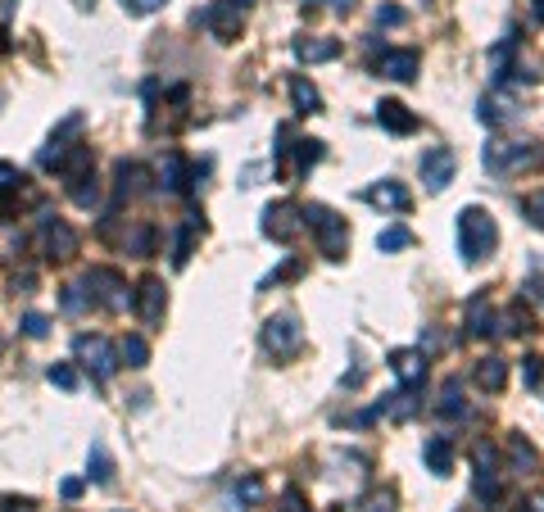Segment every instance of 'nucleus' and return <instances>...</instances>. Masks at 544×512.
<instances>
[{"label":"nucleus","mask_w":544,"mask_h":512,"mask_svg":"<svg viewBox=\"0 0 544 512\" xmlns=\"http://www.w3.org/2000/svg\"><path fill=\"white\" fill-rule=\"evenodd\" d=\"M454 236H458L463 263H486V258L495 255V246H499V227H495V218H490L481 204H467V209L458 214Z\"/></svg>","instance_id":"f257e3e1"},{"label":"nucleus","mask_w":544,"mask_h":512,"mask_svg":"<svg viewBox=\"0 0 544 512\" xmlns=\"http://www.w3.org/2000/svg\"><path fill=\"white\" fill-rule=\"evenodd\" d=\"M304 227L318 236V255L322 258L340 263V258L350 255V227H345V218H336L327 204H304Z\"/></svg>","instance_id":"f03ea898"},{"label":"nucleus","mask_w":544,"mask_h":512,"mask_svg":"<svg viewBox=\"0 0 544 512\" xmlns=\"http://www.w3.org/2000/svg\"><path fill=\"white\" fill-rule=\"evenodd\" d=\"M82 286H87L91 304H100V308H110V313L136 308V295L128 290V281H123L114 267H87V272H82Z\"/></svg>","instance_id":"7ed1b4c3"},{"label":"nucleus","mask_w":544,"mask_h":512,"mask_svg":"<svg viewBox=\"0 0 544 512\" xmlns=\"http://www.w3.org/2000/svg\"><path fill=\"white\" fill-rule=\"evenodd\" d=\"M259 340H264V350H268L272 359H295L299 350H304V327H299V318L295 313H272L268 322H264V331H259Z\"/></svg>","instance_id":"20e7f679"},{"label":"nucleus","mask_w":544,"mask_h":512,"mask_svg":"<svg viewBox=\"0 0 544 512\" xmlns=\"http://www.w3.org/2000/svg\"><path fill=\"white\" fill-rule=\"evenodd\" d=\"M536 159H540V150H536L531 141H490L486 154H481L486 172H495V177H508V172H518V168H531Z\"/></svg>","instance_id":"39448f33"},{"label":"nucleus","mask_w":544,"mask_h":512,"mask_svg":"<svg viewBox=\"0 0 544 512\" xmlns=\"http://www.w3.org/2000/svg\"><path fill=\"white\" fill-rule=\"evenodd\" d=\"M499 490H504V481H499V454L481 440L472 449V495H476V504L495 508L499 504Z\"/></svg>","instance_id":"423d86ee"},{"label":"nucleus","mask_w":544,"mask_h":512,"mask_svg":"<svg viewBox=\"0 0 544 512\" xmlns=\"http://www.w3.org/2000/svg\"><path fill=\"white\" fill-rule=\"evenodd\" d=\"M37 241H41V255L55 258V263L78 255V232H73L59 214H50V209L37 214Z\"/></svg>","instance_id":"0eeeda50"},{"label":"nucleus","mask_w":544,"mask_h":512,"mask_svg":"<svg viewBox=\"0 0 544 512\" xmlns=\"http://www.w3.org/2000/svg\"><path fill=\"white\" fill-rule=\"evenodd\" d=\"M259 232H264L268 241H277V246L299 241V232H304V204H295V200H277V204H268Z\"/></svg>","instance_id":"6e6552de"},{"label":"nucleus","mask_w":544,"mask_h":512,"mask_svg":"<svg viewBox=\"0 0 544 512\" xmlns=\"http://www.w3.org/2000/svg\"><path fill=\"white\" fill-rule=\"evenodd\" d=\"M73 350H78V363L96 377V381H110L114 372H119V345H110L105 336H78L73 340Z\"/></svg>","instance_id":"1a4fd4ad"},{"label":"nucleus","mask_w":544,"mask_h":512,"mask_svg":"<svg viewBox=\"0 0 544 512\" xmlns=\"http://www.w3.org/2000/svg\"><path fill=\"white\" fill-rule=\"evenodd\" d=\"M417 172H422L426 191H431V195H440V191L454 182V172H458V154H454L449 145H431V150H422Z\"/></svg>","instance_id":"9d476101"},{"label":"nucleus","mask_w":544,"mask_h":512,"mask_svg":"<svg viewBox=\"0 0 544 512\" xmlns=\"http://www.w3.org/2000/svg\"><path fill=\"white\" fill-rule=\"evenodd\" d=\"M195 23H200L209 37H218V41H236V37H241V9L227 5V0L204 5V9L195 14Z\"/></svg>","instance_id":"9b49d317"},{"label":"nucleus","mask_w":544,"mask_h":512,"mask_svg":"<svg viewBox=\"0 0 544 512\" xmlns=\"http://www.w3.org/2000/svg\"><path fill=\"white\" fill-rule=\"evenodd\" d=\"M463 327H467V336H472V340H490V336H495V327H499V313H495V304H490V295H486V290H476V295L467 299Z\"/></svg>","instance_id":"f8f14e48"},{"label":"nucleus","mask_w":544,"mask_h":512,"mask_svg":"<svg viewBox=\"0 0 544 512\" xmlns=\"http://www.w3.org/2000/svg\"><path fill=\"white\" fill-rule=\"evenodd\" d=\"M191 177H195V172L186 168V154H182V150H168V154L159 159V186H163V191L191 195V186H195Z\"/></svg>","instance_id":"ddd939ff"},{"label":"nucleus","mask_w":544,"mask_h":512,"mask_svg":"<svg viewBox=\"0 0 544 512\" xmlns=\"http://www.w3.org/2000/svg\"><path fill=\"white\" fill-rule=\"evenodd\" d=\"M163 304H168L163 281H159V277H145V281L136 286V313H141V322H145V327H159V322H163Z\"/></svg>","instance_id":"4468645a"},{"label":"nucleus","mask_w":544,"mask_h":512,"mask_svg":"<svg viewBox=\"0 0 544 512\" xmlns=\"http://www.w3.org/2000/svg\"><path fill=\"white\" fill-rule=\"evenodd\" d=\"M363 200H368V204H377V209H391V214H404L408 204H413L408 186H404V182H395V177H386V182H372V186L363 191Z\"/></svg>","instance_id":"2eb2a0df"},{"label":"nucleus","mask_w":544,"mask_h":512,"mask_svg":"<svg viewBox=\"0 0 544 512\" xmlns=\"http://www.w3.org/2000/svg\"><path fill=\"white\" fill-rule=\"evenodd\" d=\"M417 68H422L417 50H382V59H377V73L391 78V82H413Z\"/></svg>","instance_id":"dca6fc26"},{"label":"nucleus","mask_w":544,"mask_h":512,"mask_svg":"<svg viewBox=\"0 0 544 512\" xmlns=\"http://www.w3.org/2000/svg\"><path fill=\"white\" fill-rule=\"evenodd\" d=\"M454 435H431L426 444H422V463H426V472L431 476H449L454 472Z\"/></svg>","instance_id":"f3484780"},{"label":"nucleus","mask_w":544,"mask_h":512,"mask_svg":"<svg viewBox=\"0 0 544 512\" xmlns=\"http://www.w3.org/2000/svg\"><path fill=\"white\" fill-rule=\"evenodd\" d=\"M340 55V41L336 37H295V59L299 64H327Z\"/></svg>","instance_id":"a211bd4d"},{"label":"nucleus","mask_w":544,"mask_h":512,"mask_svg":"<svg viewBox=\"0 0 544 512\" xmlns=\"http://www.w3.org/2000/svg\"><path fill=\"white\" fill-rule=\"evenodd\" d=\"M391 368H395L400 385L426 381V354H422V350H395V354H391Z\"/></svg>","instance_id":"6ab92c4d"},{"label":"nucleus","mask_w":544,"mask_h":512,"mask_svg":"<svg viewBox=\"0 0 544 512\" xmlns=\"http://www.w3.org/2000/svg\"><path fill=\"white\" fill-rule=\"evenodd\" d=\"M377 123L386 131H395V136H408V131H417V114L400 105V100H382L377 105Z\"/></svg>","instance_id":"aec40b11"},{"label":"nucleus","mask_w":544,"mask_h":512,"mask_svg":"<svg viewBox=\"0 0 544 512\" xmlns=\"http://www.w3.org/2000/svg\"><path fill=\"white\" fill-rule=\"evenodd\" d=\"M508 467L513 472H522V476H531V472H540V449L527 440V435H508Z\"/></svg>","instance_id":"412c9836"},{"label":"nucleus","mask_w":544,"mask_h":512,"mask_svg":"<svg viewBox=\"0 0 544 512\" xmlns=\"http://www.w3.org/2000/svg\"><path fill=\"white\" fill-rule=\"evenodd\" d=\"M472 381L481 385V390H490V394H499L504 381H508V363L499 359V354H486V359H476V368H472Z\"/></svg>","instance_id":"4be33fe9"},{"label":"nucleus","mask_w":544,"mask_h":512,"mask_svg":"<svg viewBox=\"0 0 544 512\" xmlns=\"http://www.w3.org/2000/svg\"><path fill=\"white\" fill-rule=\"evenodd\" d=\"M513 119H518V110H513L508 87H495V96H486V100H481V123L499 128V123H513Z\"/></svg>","instance_id":"5701e85b"},{"label":"nucleus","mask_w":544,"mask_h":512,"mask_svg":"<svg viewBox=\"0 0 544 512\" xmlns=\"http://www.w3.org/2000/svg\"><path fill=\"white\" fill-rule=\"evenodd\" d=\"M64 186H68V195H73V204H78V209H96V204H100V182H96V172H91V168H87V172L64 177Z\"/></svg>","instance_id":"b1692460"},{"label":"nucleus","mask_w":544,"mask_h":512,"mask_svg":"<svg viewBox=\"0 0 544 512\" xmlns=\"http://www.w3.org/2000/svg\"><path fill=\"white\" fill-rule=\"evenodd\" d=\"M259 499H264V476H255V472H250V476H241V481L232 486V508H236V512L255 508Z\"/></svg>","instance_id":"393cba45"},{"label":"nucleus","mask_w":544,"mask_h":512,"mask_svg":"<svg viewBox=\"0 0 544 512\" xmlns=\"http://www.w3.org/2000/svg\"><path fill=\"white\" fill-rule=\"evenodd\" d=\"M290 100H295L299 114H322V96L309 78H290Z\"/></svg>","instance_id":"a878e982"},{"label":"nucleus","mask_w":544,"mask_h":512,"mask_svg":"<svg viewBox=\"0 0 544 512\" xmlns=\"http://www.w3.org/2000/svg\"><path fill=\"white\" fill-rule=\"evenodd\" d=\"M87 467H91L87 476H91L96 486H110V481H114V458H110V449H105L100 440H91V454H87Z\"/></svg>","instance_id":"bb28decb"},{"label":"nucleus","mask_w":544,"mask_h":512,"mask_svg":"<svg viewBox=\"0 0 544 512\" xmlns=\"http://www.w3.org/2000/svg\"><path fill=\"white\" fill-rule=\"evenodd\" d=\"M435 413H440V417H467V399H463V385H458V381H445V385H440Z\"/></svg>","instance_id":"cd10ccee"},{"label":"nucleus","mask_w":544,"mask_h":512,"mask_svg":"<svg viewBox=\"0 0 544 512\" xmlns=\"http://www.w3.org/2000/svg\"><path fill=\"white\" fill-rule=\"evenodd\" d=\"M290 154H295V177H304V172H313V168H318V159H322V141L304 136V141H295V145H290Z\"/></svg>","instance_id":"c85d7f7f"},{"label":"nucleus","mask_w":544,"mask_h":512,"mask_svg":"<svg viewBox=\"0 0 544 512\" xmlns=\"http://www.w3.org/2000/svg\"><path fill=\"white\" fill-rule=\"evenodd\" d=\"M195 227H204L195 214L186 218V227L177 232V241H173V267H186V258H191V241H195Z\"/></svg>","instance_id":"c756f323"},{"label":"nucleus","mask_w":544,"mask_h":512,"mask_svg":"<svg viewBox=\"0 0 544 512\" xmlns=\"http://www.w3.org/2000/svg\"><path fill=\"white\" fill-rule=\"evenodd\" d=\"M119 359H123L128 368H145V363H150V345H145L141 336H123V340H119Z\"/></svg>","instance_id":"7c9ffc66"},{"label":"nucleus","mask_w":544,"mask_h":512,"mask_svg":"<svg viewBox=\"0 0 544 512\" xmlns=\"http://www.w3.org/2000/svg\"><path fill=\"white\" fill-rule=\"evenodd\" d=\"M59 304H64V313H73V318H78V313H87V308H91V295H87V286H82V281H68V286H64V295H59Z\"/></svg>","instance_id":"2f4dec72"},{"label":"nucleus","mask_w":544,"mask_h":512,"mask_svg":"<svg viewBox=\"0 0 544 512\" xmlns=\"http://www.w3.org/2000/svg\"><path fill=\"white\" fill-rule=\"evenodd\" d=\"M123 246H128V255L150 258V255H154V227H145V223H141V227H132Z\"/></svg>","instance_id":"473e14b6"},{"label":"nucleus","mask_w":544,"mask_h":512,"mask_svg":"<svg viewBox=\"0 0 544 512\" xmlns=\"http://www.w3.org/2000/svg\"><path fill=\"white\" fill-rule=\"evenodd\" d=\"M408 246H413V232L400 227V223H395V227H386V232L377 236V250H382V255H395V250H408Z\"/></svg>","instance_id":"72a5a7b5"},{"label":"nucleus","mask_w":544,"mask_h":512,"mask_svg":"<svg viewBox=\"0 0 544 512\" xmlns=\"http://www.w3.org/2000/svg\"><path fill=\"white\" fill-rule=\"evenodd\" d=\"M359 512H400V499H395L391 486H382V490H372V495L363 499V508Z\"/></svg>","instance_id":"f704fd0d"},{"label":"nucleus","mask_w":544,"mask_h":512,"mask_svg":"<svg viewBox=\"0 0 544 512\" xmlns=\"http://www.w3.org/2000/svg\"><path fill=\"white\" fill-rule=\"evenodd\" d=\"M504 331H508V336H522V331H531V313H527V304H513V308L504 313Z\"/></svg>","instance_id":"c9c22d12"},{"label":"nucleus","mask_w":544,"mask_h":512,"mask_svg":"<svg viewBox=\"0 0 544 512\" xmlns=\"http://www.w3.org/2000/svg\"><path fill=\"white\" fill-rule=\"evenodd\" d=\"M18 327H23V336H32V340H46V336H50V318H46V313H23Z\"/></svg>","instance_id":"e433bc0d"},{"label":"nucleus","mask_w":544,"mask_h":512,"mask_svg":"<svg viewBox=\"0 0 544 512\" xmlns=\"http://www.w3.org/2000/svg\"><path fill=\"white\" fill-rule=\"evenodd\" d=\"M46 377H50V385H59V390H68V394L78 390V372H73V363H55Z\"/></svg>","instance_id":"4c0bfd02"},{"label":"nucleus","mask_w":544,"mask_h":512,"mask_svg":"<svg viewBox=\"0 0 544 512\" xmlns=\"http://www.w3.org/2000/svg\"><path fill=\"white\" fill-rule=\"evenodd\" d=\"M522 214H527V223H536V227L544 232V191H536V195L522 200Z\"/></svg>","instance_id":"58836bf2"},{"label":"nucleus","mask_w":544,"mask_h":512,"mask_svg":"<svg viewBox=\"0 0 544 512\" xmlns=\"http://www.w3.org/2000/svg\"><path fill=\"white\" fill-rule=\"evenodd\" d=\"M168 0H123V14H132V18H145V14H159Z\"/></svg>","instance_id":"ea45409f"},{"label":"nucleus","mask_w":544,"mask_h":512,"mask_svg":"<svg viewBox=\"0 0 544 512\" xmlns=\"http://www.w3.org/2000/svg\"><path fill=\"white\" fill-rule=\"evenodd\" d=\"M408 14L400 9V5H377V27H400Z\"/></svg>","instance_id":"a19ab883"},{"label":"nucleus","mask_w":544,"mask_h":512,"mask_svg":"<svg viewBox=\"0 0 544 512\" xmlns=\"http://www.w3.org/2000/svg\"><path fill=\"white\" fill-rule=\"evenodd\" d=\"M522 381L531 385V390L544 381V359H527V363H522Z\"/></svg>","instance_id":"79ce46f5"},{"label":"nucleus","mask_w":544,"mask_h":512,"mask_svg":"<svg viewBox=\"0 0 544 512\" xmlns=\"http://www.w3.org/2000/svg\"><path fill=\"white\" fill-rule=\"evenodd\" d=\"M14 186H23V172H18L14 163L0 159V191H14Z\"/></svg>","instance_id":"37998d69"},{"label":"nucleus","mask_w":544,"mask_h":512,"mask_svg":"<svg viewBox=\"0 0 544 512\" xmlns=\"http://www.w3.org/2000/svg\"><path fill=\"white\" fill-rule=\"evenodd\" d=\"M295 272H299V263H295V258H290V263H281L277 272H268V277H264V290H268V286H277V281H286V277H295Z\"/></svg>","instance_id":"c03bdc74"},{"label":"nucleus","mask_w":544,"mask_h":512,"mask_svg":"<svg viewBox=\"0 0 544 512\" xmlns=\"http://www.w3.org/2000/svg\"><path fill=\"white\" fill-rule=\"evenodd\" d=\"M309 9H318V5H327V9H336V14H350L354 9V0H304Z\"/></svg>","instance_id":"a18cd8bd"},{"label":"nucleus","mask_w":544,"mask_h":512,"mask_svg":"<svg viewBox=\"0 0 544 512\" xmlns=\"http://www.w3.org/2000/svg\"><path fill=\"white\" fill-rule=\"evenodd\" d=\"M0 512H37V508H32V499H5Z\"/></svg>","instance_id":"49530a36"},{"label":"nucleus","mask_w":544,"mask_h":512,"mask_svg":"<svg viewBox=\"0 0 544 512\" xmlns=\"http://www.w3.org/2000/svg\"><path fill=\"white\" fill-rule=\"evenodd\" d=\"M78 495H82V481H64V499H68V504H73V499H78Z\"/></svg>","instance_id":"de8ad7c7"},{"label":"nucleus","mask_w":544,"mask_h":512,"mask_svg":"<svg viewBox=\"0 0 544 512\" xmlns=\"http://www.w3.org/2000/svg\"><path fill=\"white\" fill-rule=\"evenodd\" d=\"M227 5H236V9H246V5H255V0H227Z\"/></svg>","instance_id":"09e8293b"},{"label":"nucleus","mask_w":544,"mask_h":512,"mask_svg":"<svg viewBox=\"0 0 544 512\" xmlns=\"http://www.w3.org/2000/svg\"><path fill=\"white\" fill-rule=\"evenodd\" d=\"M73 5H78V9H91V5H96V0H73Z\"/></svg>","instance_id":"8fccbe9b"},{"label":"nucleus","mask_w":544,"mask_h":512,"mask_svg":"<svg viewBox=\"0 0 544 512\" xmlns=\"http://www.w3.org/2000/svg\"><path fill=\"white\" fill-rule=\"evenodd\" d=\"M454 512H467V508H454Z\"/></svg>","instance_id":"3c124183"}]
</instances>
